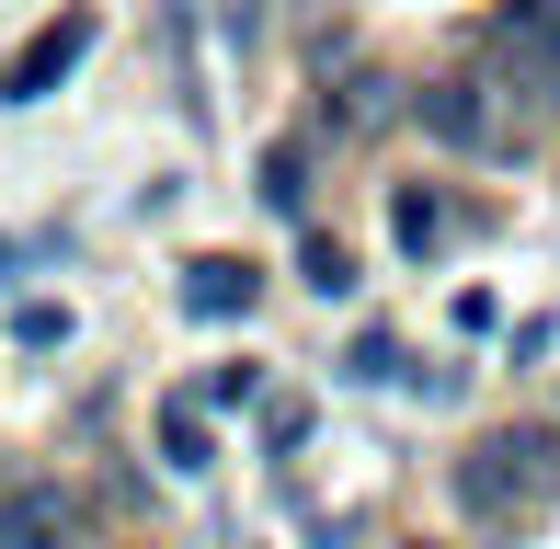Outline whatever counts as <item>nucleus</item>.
I'll return each mask as SVG.
<instances>
[{
    "label": "nucleus",
    "instance_id": "nucleus-10",
    "mask_svg": "<svg viewBox=\"0 0 560 549\" xmlns=\"http://www.w3.org/2000/svg\"><path fill=\"white\" fill-rule=\"evenodd\" d=\"M343 378H354V389H389V378H400V332H354V343H343Z\"/></svg>",
    "mask_w": 560,
    "mask_h": 549
},
{
    "label": "nucleus",
    "instance_id": "nucleus-15",
    "mask_svg": "<svg viewBox=\"0 0 560 549\" xmlns=\"http://www.w3.org/2000/svg\"><path fill=\"white\" fill-rule=\"evenodd\" d=\"M218 23H229V35H252V23H264V12H252V0H218Z\"/></svg>",
    "mask_w": 560,
    "mask_h": 549
},
{
    "label": "nucleus",
    "instance_id": "nucleus-13",
    "mask_svg": "<svg viewBox=\"0 0 560 549\" xmlns=\"http://www.w3.org/2000/svg\"><path fill=\"white\" fill-rule=\"evenodd\" d=\"M12 332H23V343H69V309H58V297H23Z\"/></svg>",
    "mask_w": 560,
    "mask_h": 549
},
{
    "label": "nucleus",
    "instance_id": "nucleus-6",
    "mask_svg": "<svg viewBox=\"0 0 560 549\" xmlns=\"http://www.w3.org/2000/svg\"><path fill=\"white\" fill-rule=\"evenodd\" d=\"M252 297H264V274H252L241 253H195L184 264V309L195 320H252Z\"/></svg>",
    "mask_w": 560,
    "mask_h": 549
},
{
    "label": "nucleus",
    "instance_id": "nucleus-11",
    "mask_svg": "<svg viewBox=\"0 0 560 549\" xmlns=\"http://www.w3.org/2000/svg\"><path fill=\"white\" fill-rule=\"evenodd\" d=\"M298 274H310L320 297H354V253H343V241H320V230H310V253H298Z\"/></svg>",
    "mask_w": 560,
    "mask_h": 549
},
{
    "label": "nucleus",
    "instance_id": "nucleus-4",
    "mask_svg": "<svg viewBox=\"0 0 560 549\" xmlns=\"http://www.w3.org/2000/svg\"><path fill=\"white\" fill-rule=\"evenodd\" d=\"M81 58H92V12H58V23H35V35L12 46V69H0V104H46V92H58Z\"/></svg>",
    "mask_w": 560,
    "mask_h": 549
},
{
    "label": "nucleus",
    "instance_id": "nucleus-8",
    "mask_svg": "<svg viewBox=\"0 0 560 549\" xmlns=\"http://www.w3.org/2000/svg\"><path fill=\"white\" fill-rule=\"evenodd\" d=\"M389 241H400V253L423 264V253H435V241H446V195H423V184H400V195H389Z\"/></svg>",
    "mask_w": 560,
    "mask_h": 549
},
{
    "label": "nucleus",
    "instance_id": "nucleus-9",
    "mask_svg": "<svg viewBox=\"0 0 560 549\" xmlns=\"http://www.w3.org/2000/svg\"><path fill=\"white\" fill-rule=\"evenodd\" d=\"M207 458H218V446H207V412H195V401H161V469H184V481H195Z\"/></svg>",
    "mask_w": 560,
    "mask_h": 549
},
{
    "label": "nucleus",
    "instance_id": "nucleus-7",
    "mask_svg": "<svg viewBox=\"0 0 560 549\" xmlns=\"http://www.w3.org/2000/svg\"><path fill=\"white\" fill-rule=\"evenodd\" d=\"M252 195H264L275 218H310V149L275 138V149H264V184H252Z\"/></svg>",
    "mask_w": 560,
    "mask_h": 549
},
{
    "label": "nucleus",
    "instance_id": "nucleus-2",
    "mask_svg": "<svg viewBox=\"0 0 560 549\" xmlns=\"http://www.w3.org/2000/svg\"><path fill=\"white\" fill-rule=\"evenodd\" d=\"M480 58L503 69V92L560 104V0H503V12L480 23Z\"/></svg>",
    "mask_w": 560,
    "mask_h": 549
},
{
    "label": "nucleus",
    "instance_id": "nucleus-3",
    "mask_svg": "<svg viewBox=\"0 0 560 549\" xmlns=\"http://www.w3.org/2000/svg\"><path fill=\"white\" fill-rule=\"evenodd\" d=\"M412 115L435 127L446 149H469V161H503L515 149V115H503V69H457V81H423Z\"/></svg>",
    "mask_w": 560,
    "mask_h": 549
},
{
    "label": "nucleus",
    "instance_id": "nucleus-14",
    "mask_svg": "<svg viewBox=\"0 0 560 549\" xmlns=\"http://www.w3.org/2000/svg\"><path fill=\"white\" fill-rule=\"evenodd\" d=\"M298 435H310V401H275V412H264V446H275V458H287Z\"/></svg>",
    "mask_w": 560,
    "mask_h": 549
},
{
    "label": "nucleus",
    "instance_id": "nucleus-5",
    "mask_svg": "<svg viewBox=\"0 0 560 549\" xmlns=\"http://www.w3.org/2000/svg\"><path fill=\"white\" fill-rule=\"evenodd\" d=\"M0 549H81V504L58 481H0Z\"/></svg>",
    "mask_w": 560,
    "mask_h": 549
},
{
    "label": "nucleus",
    "instance_id": "nucleus-12",
    "mask_svg": "<svg viewBox=\"0 0 560 549\" xmlns=\"http://www.w3.org/2000/svg\"><path fill=\"white\" fill-rule=\"evenodd\" d=\"M207 401H218V412H241V401H264V366H207Z\"/></svg>",
    "mask_w": 560,
    "mask_h": 549
},
{
    "label": "nucleus",
    "instance_id": "nucleus-1",
    "mask_svg": "<svg viewBox=\"0 0 560 549\" xmlns=\"http://www.w3.org/2000/svg\"><path fill=\"white\" fill-rule=\"evenodd\" d=\"M560 492V435L549 423H492V435L457 458V504L469 515H526Z\"/></svg>",
    "mask_w": 560,
    "mask_h": 549
}]
</instances>
